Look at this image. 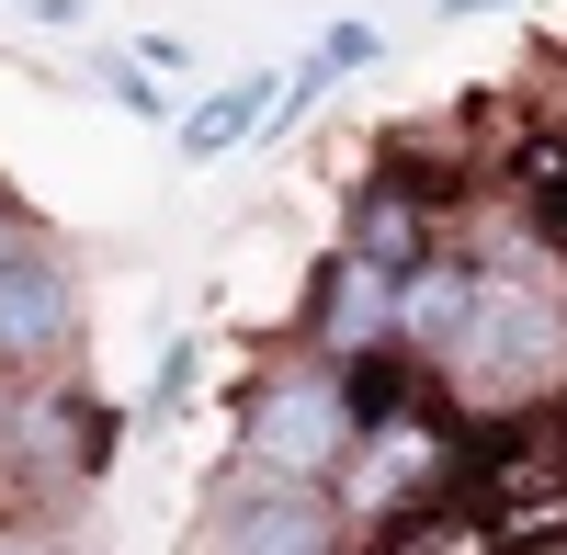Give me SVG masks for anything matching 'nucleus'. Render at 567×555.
Returning a JSON list of instances; mask_svg holds the SVG:
<instances>
[{
	"instance_id": "10",
	"label": "nucleus",
	"mask_w": 567,
	"mask_h": 555,
	"mask_svg": "<svg viewBox=\"0 0 567 555\" xmlns=\"http://www.w3.org/2000/svg\"><path fill=\"white\" fill-rule=\"evenodd\" d=\"M103 91H114V103H125V114H148V125L171 114V91H159L148 69H136V57H103Z\"/></svg>"
},
{
	"instance_id": "5",
	"label": "nucleus",
	"mask_w": 567,
	"mask_h": 555,
	"mask_svg": "<svg viewBox=\"0 0 567 555\" xmlns=\"http://www.w3.org/2000/svg\"><path fill=\"white\" fill-rule=\"evenodd\" d=\"M69 341H80V272L34 239L0 272V363H12V375H45V363H69Z\"/></svg>"
},
{
	"instance_id": "6",
	"label": "nucleus",
	"mask_w": 567,
	"mask_h": 555,
	"mask_svg": "<svg viewBox=\"0 0 567 555\" xmlns=\"http://www.w3.org/2000/svg\"><path fill=\"white\" fill-rule=\"evenodd\" d=\"M398 341V272H374V261H329L318 272V317H307V352L318 363H374Z\"/></svg>"
},
{
	"instance_id": "13",
	"label": "nucleus",
	"mask_w": 567,
	"mask_h": 555,
	"mask_svg": "<svg viewBox=\"0 0 567 555\" xmlns=\"http://www.w3.org/2000/svg\"><path fill=\"white\" fill-rule=\"evenodd\" d=\"M477 12H511V0H443V23H477Z\"/></svg>"
},
{
	"instance_id": "7",
	"label": "nucleus",
	"mask_w": 567,
	"mask_h": 555,
	"mask_svg": "<svg viewBox=\"0 0 567 555\" xmlns=\"http://www.w3.org/2000/svg\"><path fill=\"white\" fill-rule=\"evenodd\" d=\"M465 306H477V261H409L398 272V352H454V329H465Z\"/></svg>"
},
{
	"instance_id": "9",
	"label": "nucleus",
	"mask_w": 567,
	"mask_h": 555,
	"mask_svg": "<svg viewBox=\"0 0 567 555\" xmlns=\"http://www.w3.org/2000/svg\"><path fill=\"white\" fill-rule=\"evenodd\" d=\"M261 114H272V69H250V80L205 91V103L182 114V159H227L239 136H261Z\"/></svg>"
},
{
	"instance_id": "12",
	"label": "nucleus",
	"mask_w": 567,
	"mask_h": 555,
	"mask_svg": "<svg viewBox=\"0 0 567 555\" xmlns=\"http://www.w3.org/2000/svg\"><path fill=\"white\" fill-rule=\"evenodd\" d=\"M23 250H34V227H23V205H0V272H12Z\"/></svg>"
},
{
	"instance_id": "14",
	"label": "nucleus",
	"mask_w": 567,
	"mask_h": 555,
	"mask_svg": "<svg viewBox=\"0 0 567 555\" xmlns=\"http://www.w3.org/2000/svg\"><path fill=\"white\" fill-rule=\"evenodd\" d=\"M0 555H58V544H34V533H0Z\"/></svg>"
},
{
	"instance_id": "8",
	"label": "nucleus",
	"mask_w": 567,
	"mask_h": 555,
	"mask_svg": "<svg viewBox=\"0 0 567 555\" xmlns=\"http://www.w3.org/2000/svg\"><path fill=\"white\" fill-rule=\"evenodd\" d=\"M352 261H374V272L432 261V216H420V193H398V181H363V193H352Z\"/></svg>"
},
{
	"instance_id": "4",
	"label": "nucleus",
	"mask_w": 567,
	"mask_h": 555,
	"mask_svg": "<svg viewBox=\"0 0 567 555\" xmlns=\"http://www.w3.org/2000/svg\"><path fill=\"white\" fill-rule=\"evenodd\" d=\"M205 555H341V511L329 488H261L239 477L205 522Z\"/></svg>"
},
{
	"instance_id": "11",
	"label": "nucleus",
	"mask_w": 567,
	"mask_h": 555,
	"mask_svg": "<svg viewBox=\"0 0 567 555\" xmlns=\"http://www.w3.org/2000/svg\"><path fill=\"white\" fill-rule=\"evenodd\" d=\"M374 57H386V34H374V23H329V45H318L329 80H341V69H374Z\"/></svg>"
},
{
	"instance_id": "2",
	"label": "nucleus",
	"mask_w": 567,
	"mask_h": 555,
	"mask_svg": "<svg viewBox=\"0 0 567 555\" xmlns=\"http://www.w3.org/2000/svg\"><path fill=\"white\" fill-rule=\"evenodd\" d=\"M352 375L341 363H296V375H272L261 397H250V431H239V453L250 465L239 477H261V488H329L341 477V453H352Z\"/></svg>"
},
{
	"instance_id": "3",
	"label": "nucleus",
	"mask_w": 567,
	"mask_h": 555,
	"mask_svg": "<svg viewBox=\"0 0 567 555\" xmlns=\"http://www.w3.org/2000/svg\"><path fill=\"white\" fill-rule=\"evenodd\" d=\"M443 477H454V465H443V431H432V420H409V408H386V420H363V431H352L341 477H329V488H341L329 511H341V522H398L409 499H432Z\"/></svg>"
},
{
	"instance_id": "1",
	"label": "nucleus",
	"mask_w": 567,
	"mask_h": 555,
	"mask_svg": "<svg viewBox=\"0 0 567 555\" xmlns=\"http://www.w3.org/2000/svg\"><path fill=\"white\" fill-rule=\"evenodd\" d=\"M443 375L477 397V408H523L567 375V317L545 284H499V272H477V306H465V329L443 352Z\"/></svg>"
}]
</instances>
